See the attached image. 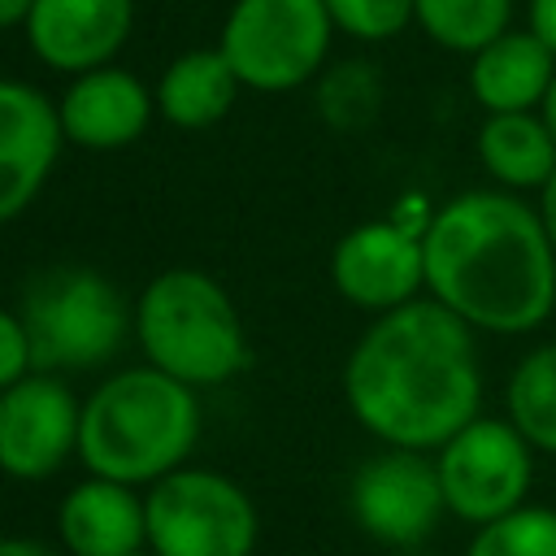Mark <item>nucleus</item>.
<instances>
[{
	"label": "nucleus",
	"mask_w": 556,
	"mask_h": 556,
	"mask_svg": "<svg viewBox=\"0 0 556 556\" xmlns=\"http://www.w3.org/2000/svg\"><path fill=\"white\" fill-rule=\"evenodd\" d=\"M61 113L30 83L0 78V226L22 217L43 191L61 152Z\"/></svg>",
	"instance_id": "nucleus-12"
},
{
	"label": "nucleus",
	"mask_w": 556,
	"mask_h": 556,
	"mask_svg": "<svg viewBox=\"0 0 556 556\" xmlns=\"http://www.w3.org/2000/svg\"><path fill=\"white\" fill-rule=\"evenodd\" d=\"M30 9H35V0H0V30H9V26H26Z\"/></svg>",
	"instance_id": "nucleus-27"
},
{
	"label": "nucleus",
	"mask_w": 556,
	"mask_h": 556,
	"mask_svg": "<svg viewBox=\"0 0 556 556\" xmlns=\"http://www.w3.org/2000/svg\"><path fill=\"white\" fill-rule=\"evenodd\" d=\"M343 395L387 447L439 452L482 408L473 326L434 295L378 313L348 352Z\"/></svg>",
	"instance_id": "nucleus-1"
},
{
	"label": "nucleus",
	"mask_w": 556,
	"mask_h": 556,
	"mask_svg": "<svg viewBox=\"0 0 556 556\" xmlns=\"http://www.w3.org/2000/svg\"><path fill=\"white\" fill-rule=\"evenodd\" d=\"M413 22L447 52L473 56L513 22V0H413Z\"/></svg>",
	"instance_id": "nucleus-20"
},
{
	"label": "nucleus",
	"mask_w": 556,
	"mask_h": 556,
	"mask_svg": "<svg viewBox=\"0 0 556 556\" xmlns=\"http://www.w3.org/2000/svg\"><path fill=\"white\" fill-rule=\"evenodd\" d=\"M326 0H235L222 26V52L252 91L304 87L330 52Z\"/></svg>",
	"instance_id": "nucleus-6"
},
{
	"label": "nucleus",
	"mask_w": 556,
	"mask_h": 556,
	"mask_svg": "<svg viewBox=\"0 0 556 556\" xmlns=\"http://www.w3.org/2000/svg\"><path fill=\"white\" fill-rule=\"evenodd\" d=\"M334 291L369 313H391L426 287V248L421 235L395 217L352 226L330 252Z\"/></svg>",
	"instance_id": "nucleus-11"
},
{
	"label": "nucleus",
	"mask_w": 556,
	"mask_h": 556,
	"mask_svg": "<svg viewBox=\"0 0 556 556\" xmlns=\"http://www.w3.org/2000/svg\"><path fill=\"white\" fill-rule=\"evenodd\" d=\"M135 26V0H35L26 39L35 56L61 74L109 65Z\"/></svg>",
	"instance_id": "nucleus-13"
},
{
	"label": "nucleus",
	"mask_w": 556,
	"mask_h": 556,
	"mask_svg": "<svg viewBox=\"0 0 556 556\" xmlns=\"http://www.w3.org/2000/svg\"><path fill=\"white\" fill-rule=\"evenodd\" d=\"M539 113H543V122H547V130L556 135V78H552V87H547V96H543V104H539Z\"/></svg>",
	"instance_id": "nucleus-28"
},
{
	"label": "nucleus",
	"mask_w": 556,
	"mask_h": 556,
	"mask_svg": "<svg viewBox=\"0 0 556 556\" xmlns=\"http://www.w3.org/2000/svg\"><path fill=\"white\" fill-rule=\"evenodd\" d=\"M539 217H543V226H547V239H552V248H556V174L543 182V191H539Z\"/></svg>",
	"instance_id": "nucleus-25"
},
{
	"label": "nucleus",
	"mask_w": 556,
	"mask_h": 556,
	"mask_svg": "<svg viewBox=\"0 0 556 556\" xmlns=\"http://www.w3.org/2000/svg\"><path fill=\"white\" fill-rule=\"evenodd\" d=\"M200 434V400L182 378L139 365L109 374L83 400L78 460L96 478L152 486L174 473Z\"/></svg>",
	"instance_id": "nucleus-3"
},
{
	"label": "nucleus",
	"mask_w": 556,
	"mask_h": 556,
	"mask_svg": "<svg viewBox=\"0 0 556 556\" xmlns=\"http://www.w3.org/2000/svg\"><path fill=\"white\" fill-rule=\"evenodd\" d=\"M130 556H156V552H130Z\"/></svg>",
	"instance_id": "nucleus-29"
},
{
	"label": "nucleus",
	"mask_w": 556,
	"mask_h": 556,
	"mask_svg": "<svg viewBox=\"0 0 556 556\" xmlns=\"http://www.w3.org/2000/svg\"><path fill=\"white\" fill-rule=\"evenodd\" d=\"M526 26L556 52V0H530L526 4Z\"/></svg>",
	"instance_id": "nucleus-24"
},
{
	"label": "nucleus",
	"mask_w": 556,
	"mask_h": 556,
	"mask_svg": "<svg viewBox=\"0 0 556 556\" xmlns=\"http://www.w3.org/2000/svg\"><path fill=\"white\" fill-rule=\"evenodd\" d=\"M504 408L534 452L556 456V343H539L517 361L508 374Z\"/></svg>",
	"instance_id": "nucleus-19"
},
{
	"label": "nucleus",
	"mask_w": 556,
	"mask_h": 556,
	"mask_svg": "<svg viewBox=\"0 0 556 556\" xmlns=\"http://www.w3.org/2000/svg\"><path fill=\"white\" fill-rule=\"evenodd\" d=\"M326 9L334 30L365 43H382L413 22V0H326Z\"/></svg>",
	"instance_id": "nucleus-22"
},
{
	"label": "nucleus",
	"mask_w": 556,
	"mask_h": 556,
	"mask_svg": "<svg viewBox=\"0 0 556 556\" xmlns=\"http://www.w3.org/2000/svg\"><path fill=\"white\" fill-rule=\"evenodd\" d=\"M56 534L70 556H130L148 543V508L130 482L91 473L61 500Z\"/></svg>",
	"instance_id": "nucleus-15"
},
{
	"label": "nucleus",
	"mask_w": 556,
	"mask_h": 556,
	"mask_svg": "<svg viewBox=\"0 0 556 556\" xmlns=\"http://www.w3.org/2000/svg\"><path fill=\"white\" fill-rule=\"evenodd\" d=\"M0 556H56L48 543H35V539H17V534H9V539H0Z\"/></svg>",
	"instance_id": "nucleus-26"
},
{
	"label": "nucleus",
	"mask_w": 556,
	"mask_h": 556,
	"mask_svg": "<svg viewBox=\"0 0 556 556\" xmlns=\"http://www.w3.org/2000/svg\"><path fill=\"white\" fill-rule=\"evenodd\" d=\"M348 508L356 526L387 547H417L430 539L439 517L447 513L439 469L426 452L387 447L369 456L348 486Z\"/></svg>",
	"instance_id": "nucleus-9"
},
{
	"label": "nucleus",
	"mask_w": 556,
	"mask_h": 556,
	"mask_svg": "<svg viewBox=\"0 0 556 556\" xmlns=\"http://www.w3.org/2000/svg\"><path fill=\"white\" fill-rule=\"evenodd\" d=\"M239 87L243 83L222 48H191L174 65H165L156 83V109L182 130H208L235 109Z\"/></svg>",
	"instance_id": "nucleus-17"
},
{
	"label": "nucleus",
	"mask_w": 556,
	"mask_h": 556,
	"mask_svg": "<svg viewBox=\"0 0 556 556\" xmlns=\"http://www.w3.org/2000/svg\"><path fill=\"white\" fill-rule=\"evenodd\" d=\"M83 404L74 391L48 374L30 369L0 391V469L17 482L52 478L70 456H78Z\"/></svg>",
	"instance_id": "nucleus-10"
},
{
	"label": "nucleus",
	"mask_w": 556,
	"mask_h": 556,
	"mask_svg": "<svg viewBox=\"0 0 556 556\" xmlns=\"http://www.w3.org/2000/svg\"><path fill=\"white\" fill-rule=\"evenodd\" d=\"M443 504L469 526H486L530 500L534 447L508 417H473L434 456Z\"/></svg>",
	"instance_id": "nucleus-8"
},
{
	"label": "nucleus",
	"mask_w": 556,
	"mask_h": 556,
	"mask_svg": "<svg viewBox=\"0 0 556 556\" xmlns=\"http://www.w3.org/2000/svg\"><path fill=\"white\" fill-rule=\"evenodd\" d=\"M152 104L156 100L148 96V87L130 70L96 65L87 74H74L56 113H61V130L70 143L109 152V148L135 143L148 130Z\"/></svg>",
	"instance_id": "nucleus-14"
},
{
	"label": "nucleus",
	"mask_w": 556,
	"mask_h": 556,
	"mask_svg": "<svg viewBox=\"0 0 556 556\" xmlns=\"http://www.w3.org/2000/svg\"><path fill=\"white\" fill-rule=\"evenodd\" d=\"M22 321L30 330L35 369H96L122 348L130 330V308L117 282L96 269L70 265L48 269L26 287Z\"/></svg>",
	"instance_id": "nucleus-5"
},
{
	"label": "nucleus",
	"mask_w": 556,
	"mask_h": 556,
	"mask_svg": "<svg viewBox=\"0 0 556 556\" xmlns=\"http://www.w3.org/2000/svg\"><path fill=\"white\" fill-rule=\"evenodd\" d=\"M148 547L156 556H252L256 508L217 469H174L143 495Z\"/></svg>",
	"instance_id": "nucleus-7"
},
{
	"label": "nucleus",
	"mask_w": 556,
	"mask_h": 556,
	"mask_svg": "<svg viewBox=\"0 0 556 556\" xmlns=\"http://www.w3.org/2000/svg\"><path fill=\"white\" fill-rule=\"evenodd\" d=\"M478 161L504 191H543L556 174V135L539 109L486 113L478 126Z\"/></svg>",
	"instance_id": "nucleus-18"
},
{
	"label": "nucleus",
	"mask_w": 556,
	"mask_h": 556,
	"mask_svg": "<svg viewBox=\"0 0 556 556\" xmlns=\"http://www.w3.org/2000/svg\"><path fill=\"white\" fill-rule=\"evenodd\" d=\"M556 78V52L526 26L504 30L469 56V91L486 113L539 109Z\"/></svg>",
	"instance_id": "nucleus-16"
},
{
	"label": "nucleus",
	"mask_w": 556,
	"mask_h": 556,
	"mask_svg": "<svg viewBox=\"0 0 556 556\" xmlns=\"http://www.w3.org/2000/svg\"><path fill=\"white\" fill-rule=\"evenodd\" d=\"M30 369H35V348H30V330L22 313L0 308V391L26 378Z\"/></svg>",
	"instance_id": "nucleus-23"
},
{
	"label": "nucleus",
	"mask_w": 556,
	"mask_h": 556,
	"mask_svg": "<svg viewBox=\"0 0 556 556\" xmlns=\"http://www.w3.org/2000/svg\"><path fill=\"white\" fill-rule=\"evenodd\" d=\"M135 330L148 365L187 387H217L248 369V334L226 287L200 269L156 274L135 308Z\"/></svg>",
	"instance_id": "nucleus-4"
},
{
	"label": "nucleus",
	"mask_w": 556,
	"mask_h": 556,
	"mask_svg": "<svg viewBox=\"0 0 556 556\" xmlns=\"http://www.w3.org/2000/svg\"><path fill=\"white\" fill-rule=\"evenodd\" d=\"M465 556H556V508L521 504L478 526Z\"/></svg>",
	"instance_id": "nucleus-21"
},
{
	"label": "nucleus",
	"mask_w": 556,
	"mask_h": 556,
	"mask_svg": "<svg viewBox=\"0 0 556 556\" xmlns=\"http://www.w3.org/2000/svg\"><path fill=\"white\" fill-rule=\"evenodd\" d=\"M426 291L486 334H530L556 308V248L517 191H460L421 230Z\"/></svg>",
	"instance_id": "nucleus-2"
}]
</instances>
